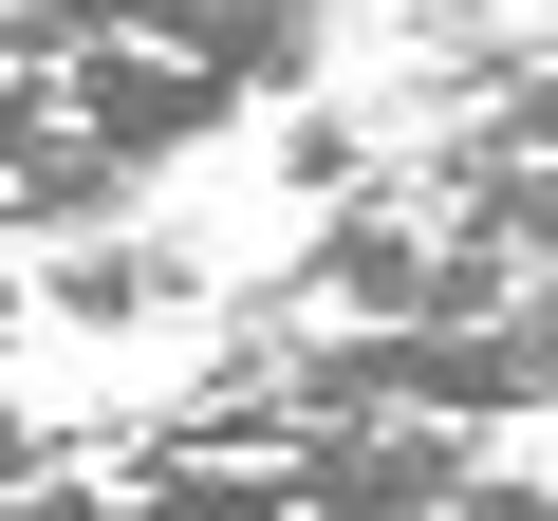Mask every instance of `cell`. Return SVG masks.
Here are the masks:
<instances>
[{"instance_id":"1","label":"cell","mask_w":558,"mask_h":521,"mask_svg":"<svg viewBox=\"0 0 558 521\" xmlns=\"http://www.w3.org/2000/svg\"><path fill=\"white\" fill-rule=\"evenodd\" d=\"M317 75V0H0V242H94L168 149Z\"/></svg>"},{"instance_id":"3","label":"cell","mask_w":558,"mask_h":521,"mask_svg":"<svg viewBox=\"0 0 558 521\" xmlns=\"http://www.w3.org/2000/svg\"><path fill=\"white\" fill-rule=\"evenodd\" d=\"M0 317H20V299H0Z\"/></svg>"},{"instance_id":"2","label":"cell","mask_w":558,"mask_h":521,"mask_svg":"<svg viewBox=\"0 0 558 521\" xmlns=\"http://www.w3.org/2000/svg\"><path fill=\"white\" fill-rule=\"evenodd\" d=\"M186 299H205V260H186V242H149V223L38 242V317H75V336H149V317H186Z\"/></svg>"}]
</instances>
